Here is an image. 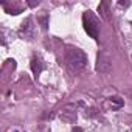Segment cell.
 Returning a JSON list of instances; mask_svg holds the SVG:
<instances>
[{
    "label": "cell",
    "mask_w": 132,
    "mask_h": 132,
    "mask_svg": "<svg viewBox=\"0 0 132 132\" xmlns=\"http://www.w3.org/2000/svg\"><path fill=\"white\" fill-rule=\"evenodd\" d=\"M65 61H67L69 67L75 72H82L86 67H87V54L79 50V48H67L65 51Z\"/></svg>",
    "instance_id": "1"
},
{
    "label": "cell",
    "mask_w": 132,
    "mask_h": 132,
    "mask_svg": "<svg viewBox=\"0 0 132 132\" xmlns=\"http://www.w3.org/2000/svg\"><path fill=\"white\" fill-rule=\"evenodd\" d=\"M82 25H84V30L86 33L92 37V39H98V34H100V22L96 19V16L92 13V11H86L82 14Z\"/></svg>",
    "instance_id": "2"
},
{
    "label": "cell",
    "mask_w": 132,
    "mask_h": 132,
    "mask_svg": "<svg viewBox=\"0 0 132 132\" xmlns=\"http://www.w3.org/2000/svg\"><path fill=\"white\" fill-rule=\"evenodd\" d=\"M95 70H96L98 73H101V75L110 73V70H112V62H110V59H109L107 54H104V53H100V54H98Z\"/></svg>",
    "instance_id": "3"
},
{
    "label": "cell",
    "mask_w": 132,
    "mask_h": 132,
    "mask_svg": "<svg viewBox=\"0 0 132 132\" xmlns=\"http://www.w3.org/2000/svg\"><path fill=\"white\" fill-rule=\"evenodd\" d=\"M61 120L67 121V123H73L76 121V110L72 107V106H67L62 112H61Z\"/></svg>",
    "instance_id": "4"
},
{
    "label": "cell",
    "mask_w": 132,
    "mask_h": 132,
    "mask_svg": "<svg viewBox=\"0 0 132 132\" xmlns=\"http://www.w3.org/2000/svg\"><path fill=\"white\" fill-rule=\"evenodd\" d=\"M44 62H42V59L40 57H33L31 59V70H33V73H34V76H39L40 73H42V70H44Z\"/></svg>",
    "instance_id": "5"
},
{
    "label": "cell",
    "mask_w": 132,
    "mask_h": 132,
    "mask_svg": "<svg viewBox=\"0 0 132 132\" xmlns=\"http://www.w3.org/2000/svg\"><path fill=\"white\" fill-rule=\"evenodd\" d=\"M123 104H124V100H121L120 96H110L107 100V106L112 109H121Z\"/></svg>",
    "instance_id": "6"
},
{
    "label": "cell",
    "mask_w": 132,
    "mask_h": 132,
    "mask_svg": "<svg viewBox=\"0 0 132 132\" xmlns=\"http://www.w3.org/2000/svg\"><path fill=\"white\" fill-rule=\"evenodd\" d=\"M106 6H107V3H106V2L100 3V6H98V13L101 14V17H103V19H106V20H107V19H109V14H107L109 11L106 10Z\"/></svg>",
    "instance_id": "7"
},
{
    "label": "cell",
    "mask_w": 132,
    "mask_h": 132,
    "mask_svg": "<svg viewBox=\"0 0 132 132\" xmlns=\"http://www.w3.org/2000/svg\"><path fill=\"white\" fill-rule=\"evenodd\" d=\"M40 22H42V28L45 30V28H47V17H42V19H40Z\"/></svg>",
    "instance_id": "8"
},
{
    "label": "cell",
    "mask_w": 132,
    "mask_h": 132,
    "mask_svg": "<svg viewBox=\"0 0 132 132\" xmlns=\"http://www.w3.org/2000/svg\"><path fill=\"white\" fill-rule=\"evenodd\" d=\"M126 93H127V96H129V98L132 100V90H129V92H126Z\"/></svg>",
    "instance_id": "9"
},
{
    "label": "cell",
    "mask_w": 132,
    "mask_h": 132,
    "mask_svg": "<svg viewBox=\"0 0 132 132\" xmlns=\"http://www.w3.org/2000/svg\"><path fill=\"white\" fill-rule=\"evenodd\" d=\"M73 132H81V129H78V127H76V129H73Z\"/></svg>",
    "instance_id": "10"
}]
</instances>
